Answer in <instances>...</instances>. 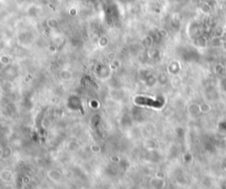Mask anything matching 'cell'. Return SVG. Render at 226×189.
Wrapping results in <instances>:
<instances>
[{
	"label": "cell",
	"instance_id": "6da1fadb",
	"mask_svg": "<svg viewBox=\"0 0 226 189\" xmlns=\"http://www.w3.org/2000/svg\"><path fill=\"white\" fill-rule=\"evenodd\" d=\"M136 102L140 104H145V105H149L151 107L155 108H159L162 106V102L159 101H154L152 99L145 98V97H138L136 99Z\"/></svg>",
	"mask_w": 226,
	"mask_h": 189
}]
</instances>
